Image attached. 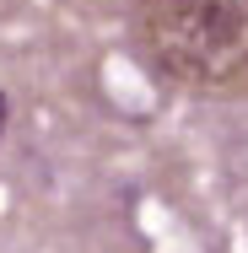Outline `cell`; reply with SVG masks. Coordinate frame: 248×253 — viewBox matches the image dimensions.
Segmentation results:
<instances>
[{
  "instance_id": "obj_2",
  "label": "cell",
  "mask_w": 248,
  "mask_h": 253,
  "mask_svg": "<svg viewBox=\"0 0 248 253\" xmlns=\"http://www.w3.org/2000/svg\"><path fill=\"white\" fill-rule=\"evenodd\" d=\"M5 119H11V108H5V92H0V135H5Z\"/></svg>"
},
{
  "instance_id": "obj_1",
  "label": "cell",
  "mask_w": 248,
  "mask_h": 253,
  "mask_svg": "<svg viewBox=\"0 0 248 253\" xmlns=\"http://www.w3.org/2000/svg\"><path fill=\"white\" fill-rule=\"evenodd\" d=\"M135 27L178 86L221 92L248 76V0H135Z\"/></svg>"
}]
</instances>
